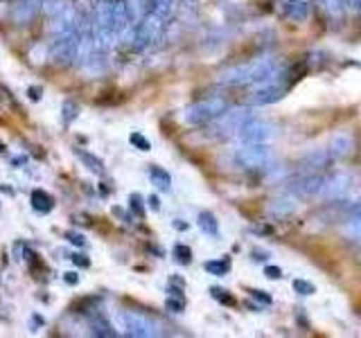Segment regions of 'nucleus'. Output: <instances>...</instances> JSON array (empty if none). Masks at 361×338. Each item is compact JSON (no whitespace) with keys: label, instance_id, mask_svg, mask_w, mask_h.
<instances>
[{"label":"nucleus","instance_id":"nucleus-12","mask_svg":"<svg viewBox=\"0 0 361 338\" xmlns=\"http://www.w3.org/2000/svg\"><path fill=\"white\" fill-rule=\"evenodd\" d=\"M323 146H325V151L330 154L332 161L338 163V161H345V158L353 156L355 138H353V133H350V131H336V133L330 135V138H327V142Z\"/></svg>","mask_w":361,"mask_h":338},{"label":"nucleus","instance_id":"nucleus-34","mask_svg":"<svg viewBox=\"0 0 361 338\" xmlns=\"http://www.w3.org/2000/svg\"><path fill=\"white\" fill-rule=\"evenodd\" d=\"M16 255H18V259H30L32 251L27 248V244H16Z\"/></svg>","mask_w":361,"mask_h":338},{"label":"nucleus","instance_id":"nucleus-5","mask_svg":"<svg viewBox=\"0 0 361 338\" xmlns=\"http://www.w3.org/2000/svg\"><path fill=\"white\" fill-rule=\"evenodd\" d=\"M253 113L248 106H228L219 118H214L208 127V135L212 140H228V138H237L244 127V122L251 118Z\"/></svg>","mask_w":361,"mask_h":338},{"label":"nucleus","instance_id":"nucleus-41","mask_svg":"<svg viewBox=\"0 0 361 338\" xmlns=\"http://www.w3.org/2000/svg\"><path fill=\"white\" fill-rule=\"evenodd\" d=\"M27 93H30V99H32V101H39V99H41V90H39V88H34V86H32V88L27 90Z\"/></svg>","mask_w":361,"mask_h":338},{"label":"nucleus","instance_id":"nucleus-32","mask_svg":"<svg viewBox=\"0 0 361 338\" xmlns=\"http://www.w3.org/2000/svg\"><path fill=\"white\" fill-rule=\"evenodd\" d=\"M343 5L345 11H359L361 9V0H338Z\"/></svg>","mask_w":361,"mask_h":338},{"label":"nucleus","instance_id":"nucleus-25","mask_svg":"<svg viewBox=\"0 0 361 338\" xmlns=\"http://www.w3.org/2000/svg\"><path fill=\"white\" fill-rule=\"evenodd\" d=\"M68 7V0H43V5H41V9H43V14L48 16V18H52V16H56V14H61V11Z\"/></svg>","mask_w":361,"mask_h":338},{"label":"nucleus","instance_id":"nucleus-26","mask_svg":"<svg viewBox=\"0 0 361 338\" xmlns=\"http://www.w3.org/2000/svg\"><path fill=\"white\" fill-rule=\"evenodd\" d=\"M77 115H79V106L75 104L73 99H66V101H63V106H61V118H63V124H66V127H71V124L77 120Z\"/></svg>","mask_w":361,"mask_h":338},{"label":"nucleus","instance_id":"nucleus-33","mask_svg":"<svg viewBox=\"0 0 361 338\" xmlns=\"http://www.w3.org/2000/svg\"><path fill=\"white\" fill-rule=\"evenodd\" d=\"M68 242L75 244V246H86V237L79 234V232H68Z\"/></svg>","mask_w":361,"mask_h":338},{"label":"nucleus","instance_id":"nucleus-17","mask_svg":"<svg viewBox=\"0 0 361 338\" xmlns=\"http://www.w3.org/2000/svg\"><path fill=\"white\" fill-rule=\"evenodd\" d=\"M296 210H298V199L287 194V192L282 196H278V199H271L269 206H267V212L271 214V217H276V219H287Z\"/></svg>","mask_w":361,"mask_h":338},{"label":"nucleus","instance_id":"nucleus-6","mask_svg":"<svg viewBox=\"0 0 361 338\" xmlns=\"http://www.w3.org/2000/svg\"><path fill=\"white\" fill-rule=\"evenodd\" d=\"M357 189H359V180L355 174L332 172V174H325V185H323V192L319 199L327 201V203H345V201L361 194Z\"/></svg>","mask_w":361,"mask_h":338},{"label":"nucleus","instance_id":"nucleus-9","mask_svg":"<svg viewBox=\"0 0 361 338\" xmlns=\"http://www.w3.org/2000/svg\"><path fill=\"white\" fill-rule=\"evenodd\" d=\"M325 185V172H296V176L287 180L285 192L300 199H319Z\"/></svg>","mask_w":361,"mask_h":338},{"label":"nucleus","instance_id":"nucleus-42","mask_svg":"<svg viewBox=\"0 0 361 338\" xmlns=\"http://www.w3.org/2000/svg\"><path fill=\"white\" fill-rule=\"evenodd\" d=\"M149 206H152V210H158L161 208V201H158L156 196H149Z\"/></svg>","mask_w":361,"mask_h":338},{"label":"nucleus","instance_id":"nucleus-28","mask_svg":"<svg viewBox=\"0 0 361 338\" xmlns=\"http://www.w3.org/2000/svg\"><path fill=\"white\" fill-rule=\"evenodd\" d=\"M129 142L135 146V149H140V151H149L152 149V142L147 140L142 133H131L129 135Z\"/></svg>","mask_w":361,"mask_h":338},{"label":"nucleus","instance_id":"nucleus-4","mask_svg":"<svg viewBox=\"0 0 361 338\" xmlns=\"http://www.w3.org/2000/svg\"><path fill=\"white\" fill-rule=\"evenodd\" d=\"M165 23L163 18H158L156 14H145L135 25L124 34L129 37V45L133 52H145L156 45V41H161L163 32H165Z\"/></svg>","mask_w":361,"mask_h":338},{"label":"nucleus","instance_id":"nucleus-24","mask_svg":"<svg viewBox=\"0 0 361 338\" xmlns=\"http://www.w3.org/2000/svg\"><path fill=\"white\" fill-rule=\"evenodd\" d=\"M206 270L217 277H224L231 270V259H214V262H206Z\"/></svg>","mask_w":361,"mask_h":338},{"label":"nucleus","instance_id":"nucleus-18","mask_svg":"<svg viewBox=\"0 0 361 338\" xmlns=\"http://www.w3.org/2000/svg\"><path fill=\"white\" fill-rule=\"evenodd\" d=\"M147 174H149V180L152 183L161 189V192H169V187H172V176H169L163 167L158 165H152L149 169H147Z\"/></svg>","mask_w":361,"mask_h":338},{"label":"nucleus","instance_id":"nucleus-27","mask_svg":"<svg viewBox=\"0 0 361 338\" xmlns=\"http://www.w3.org/2000/svg\"><path fill=\"white\" fill-rule=\"evenodd\" d=\"M321 7H323L325 14L332 16V18H343V14H348L338 0H321Z\"/></svg>","mask_w":361,"mask_h":338},{"label":"nucleus","instance_id":"nucleus-13","mask_svg":"<svg viewBox=\"0 0 361 338\" xmlns=\"http://www.w3.org/2000/svg\"><path fill=\"white\" fill-rule=\"evenodd\" d=\"M332 163L334 161L325 151V146H316V149L305 151L298 158V172H325Z\"/></svg>","mask_w":361,"mask_h":338},{"label":"nucleus","instance_id":"nucleus-29","mask_svg":"<svg viewBox=\"0 0 361 338\" xmlns=\"http://www.w3.org/2000/svg\"><path fill=\"white\" fill-rule=\"evenodd\" d=\"M293 291H296L298 296H312V293L316 291V287L307 280H293Z\"/></svg>","mask_w":361,"mask_h":338},{"label":"nucleus","instance_id":"nucleus-7","mask_svg":"<svg viewBox=\"0 0 361 338\" xmlns=\"http://www.w3.org/2000/svg\"><path fill=\"white\" fill-rule=\"evenodd\" d=\"M226 108H228V101L224 97H206L185 106L183 113H180V120L188 127H206L214 118H219Z\"/></svg>","mask_w":361,"mask_h":338},{"label":"nucleus","instance_id":"nucleus-2","mask_svg":"<svg viewBox=\"0 0 361 338\" xmlns=\"http://www.w3.org/2000/svg\"><path fill=\"white\" fill-rule=\"evenodd\" d=\"M296 82V70L293 68L280 65L278 70L271 73L267 79H262L259 84L251 86L248 93V106H269L276 104L282 97L289 93V88Z\"/></svg>","mask_w":361,"mask_h":338},{"label":"nucleus","instance_id":"nucleus-39","mask_svg":"<svg viewBox=\"0 0 361 338\" xmlns=\"http://www.w3.org/2000/svg\"><path fill=\"white\" fill-rule=\"evenodd\" d=\"M66 284H79V273H75V270H71V273H66Z\"/></svg>","mask_w":361,"mask_h":338},{"label":"nucleus","instance_id":"nucleus-40","mask_svg":"<svg viewBox=\"0 0 361 338\" xmlns=\"http://www.w3.org/2000/svg\"><path fill=\"white\" fill-rule=\"evenodd\" d=\"M251 296H253V298H257V300H262L264 304H271V298H269V296H264L262 291H251Z\"/></svg>","mask_w":361,"mask_h":338},{"label":"nucleus","instance_id":"nucleus-21","mask_svg":"<svg viewBox=\"0 0 361 338\" xmlns=\"http://www.w3.org/2000/svg\"><path fill=\"white\" fill-rule=\"evenodd\" d=\"M32 208L41 212V214H48L54 208V199L43 189H34L32 192Z\"/></svg>","mask_w":361,"mask_h":338},{"label":"nucleus","instance_id":"nucleus-36","mask_svg":"<svg viewBox=\"0 0 361 338\" xmlns=\"http://www.w3.org/2000/svg\"><path fill=\"white\" fill-rule=\"evenodd\" d=\"M210 293H212V296L217 298V300H221V302H226V304H233V298H231V296H224L226 291H221V289H212Z\"/></svg>","mask_w":361,"mask_h":338},{"label":"nucleus","instance_id":"nucleus-22","mask_svg":"<svg viewBox=\"0 0 361 338\" xmlns=\"http://www.w3.org/2000/svg\"><path fill=\"white\" fill-rule=\"evenodd\" d=\"M197 223H199V228H201L203 234H208V237H217L219 234V223H217V219H214L212 212H201L197 217Z\"/></svg>","mask_w":361,"mask_h":338},{"label":"nucleus","instance_id":"nucleus-35","mask_svg":"<svg viewBox=\"0 0 361 338\" xmlns=\"http://www.w3.org/2000/svg\"><path fill=\"white\" fill-rule=\"evenodd\" d=\"M264 275L271 280H278V277H282V270L278 266H264Z\"/></svg>","mask_w":361,"mask_h":338},{"label":"nucleus","instance_id":"nucleus-19","mask_svg":"<svg viewBox=\"0 0 361 338\" xmlns=\"http://www.w3.org/2000/svg\"><path fill=\"white\" fill-rule=\"evenodd\" d=\"M341 232L345 239L350 242H361V214H353V217H345Z\"/></svg>","mask_w":361,"mask_h":338},{"label":"nucleus","instance_id":"nucleus-8","mask_svg":"<svg viewBox=\"0 0 361 338\" xmlns=\"http://www.w3.org/2000/svg\"><path fill=\"white\" fill-rule=\"evenodd\" d=\"M118 330L133 338H152L161 334L158 323L142 311H120L118 315Z\"/></svg>","mask_w":361,"mask_h":338},{"label":"nucleus","instance_id":"nucleus-3","mask_svg":"<svg viewBox=\"0 0 361 338\" xmlns=\"http://www.w3.org/2000/svg\"><path fill=\"white\" fill-rule=\"evenodd\" d=\"M233 161L246 172H262L274 163V149L269 142H240L233 149Z\"/></svg>","mask_w":361,"mask_h":338},{"label":"nucleus","instance_id":"nucleus-44","mask_svg":"<svg viewBox=\"0 0 361 338\" xmlns=\"http://www.w3.org/2000/svg\"><path fill=\"white\" fill-rule=\"evenodd\" d=\"M359 262H361V253H359Z\"/></svg>","mask_w":361,"mask_h":338},{"label":"nucleus","instance_id":"nucleus-43","mask_svg":"<svg viewBox=\"0 0 361 338\" xmlns=\"http://www.w3.org/2000/svg\"><path fill=\"white\" fill-rule=\"evenodd\" d=\"M3 151H5V144H3V142H0V154H3Z\"/></svg>","mask_w":361,"mask_h":338},{"label":"nucleus","instance_id":"nucleus-31","mask_svg":"<svg viewBox=\"0 0 361 338\" xmlns=\"http://www.w3.org/2000/svg\"><path fill=\"white\" fill-rule=\"evenodd\" d=\"M165 307H167L169 311H174V313H180V311L185 309V302H183V298H178V300H174V298H167Z\"/></svg>","mask_w":361,"mask_h":338},{"label":"nucleus","instance_id":"nucleus-15","mask_svg":"<svg viewBox=\"0 0 361 338\" xmlns=\"http://www.w3.org/2000/svg\"><path fill=\"white\" fill-rule=\"evenodd\" d=\"M43 0H16L9 9V18L16 23V25H27V23L41 11Z\"/></svg>","mask_w":361,"mask_h":338},{"label":"nucleus","instance_id":"nucleus-14","mask_svg":"<svg viewBox=\"0 0 361 338\" xmlns=\"http://www.w3.org/2000/svg\"><path fill=\"white\" fill-rule=\"evenodd\" d=\"M77 23H79V11L68 5L61 14H56L50 18V25H48V32L50 37H56V34H66V32H73L77 30Z\"/></svg>","mask_w":361,"mask_h":338},{"label":"nucleus","instance_id":"nucleus-38","mask_svg":"<svg viewBox=\"0 0 361 338\" xmlns=\"http://www.w3.org/2000/svg\"><path fill=\"white\" fill-rule=\"evenodd\" d=\"M129 203H131V206H133V210H135V212H138V214H142V206H140V196H138V194H131Z\"/></svg>","mask_w":361,"mask_h":338},{"label":"nucleus","instance_id":"nucleus-11","mask_svg":"<svg viewBox=\"0 0 361 338\" xmlns=\"http://www.w3.org/2000/svg\"><path fill=\"white\" fill-rule=\"evenodd\" d=\"M276 131L278 127L271 120L251 115L244 122V127L237 138H240V142H271L276 138Z\"/></svg>","mask_w":361,"mask_h":338},{"label":"nucleus","instance_id":"nucleus-1","mask_svg":"<svg viewBox=\"0 0 361 338\" xmlns=\"http://www.w3.org/2000/svg\"><path fill=\"white\" fill-rule=\"evenodd\" d=\"M280 68V61L276 56L271 54H262V56H255V59H248V61H242V63H235V65H228L224 68V70L217 75V82L221 86H255L259 84L262 79H267L274 70Z\"/></svg>","mask_w":361,"mask_h":338},{"label":"nucleus","instance_id":"nucleus-10","mask_svg":"<svg viewBox=\"0 0 361 338\" xmlns=\"http://www.w3.org/2000/svg\"><path fill=\"white\" fill-rule=\"evenodd\" d=\"M79 39H82V34H79V27L73 30V32L56 34V37H52L50 48H48L50 59H52L56 65H68V63H73Z\"/></svg>","mask_w":361,"mask_h":338},{"label":"nucleus","instance_id":"nucleus-37","mask_svg":"<svg viewBox=\"0 0 361 338\" xmlns=\"http://www.w3.org/2000/svg\"><path fill=\"white\" fill-rule=\"evenodd\" d=\"M71 259H73L75 264H79V266H88V264H90L88 259H86V255H82V253H75V255H73Z\"/></svg>","mask_w":361,"mask_h":338},{"label":"nucleus","instance_id":"nucleus-20","mask_svg":"<svg viewBox=\"0 0 361 338\" xmlns=\"http://www.w3.org/2000/svg\"><path fill=\"white\" fill-rule=\"evenodd\" d=\"M90 334L93 336H99V338H111L116 336L118 332L113 330V325L104 318V315H95V318H90Z\"/></svg>","mask_w":361,"mask_h":338},{"label":"nucleus","instance_id":"nucleus-23","mask_svg":"<svg viewBox=\"0 0 361 338\" xmlns=\"http://www.w3.org/2000/svg\"><path fill=\"white\" fill-rule=\"evenodd\" d=\"M75 154L79 156V161H82V163L90 169V172H95V174H104V163H102L97 156L88 154V151H82V149H77Z\"/></svg>","mask_w":361,"mask_h":338},{"label":"nucleus","instance_id":"nucleus-30","mask_svg":"<svg viewBox=\"0 0 361 338\" xmlns=\"http://www.w3.org/2000/svg\"><path fill=\"white\" fill-rule=\"evenodd\" d=\"M174 257H176V262H180V264H190L192 262V251L183 244H176L174 246Z\"/></svg>","mask_w":361,"mask_h":338},{"label":"nucleus","instance_id":"nucleus-16","mask_svg":"<svg viewBox=\"0 0 361 338\" xmlns=\"http://www.w3.org/2000/svg\"><path fill=\"white\" fill-rule=\"evenodd\" d=\"M280 11L291 23H305L312 14V3L310 0H282Z\"/></svg>","mask_w":361,"mask_h":338}]
</instances>
